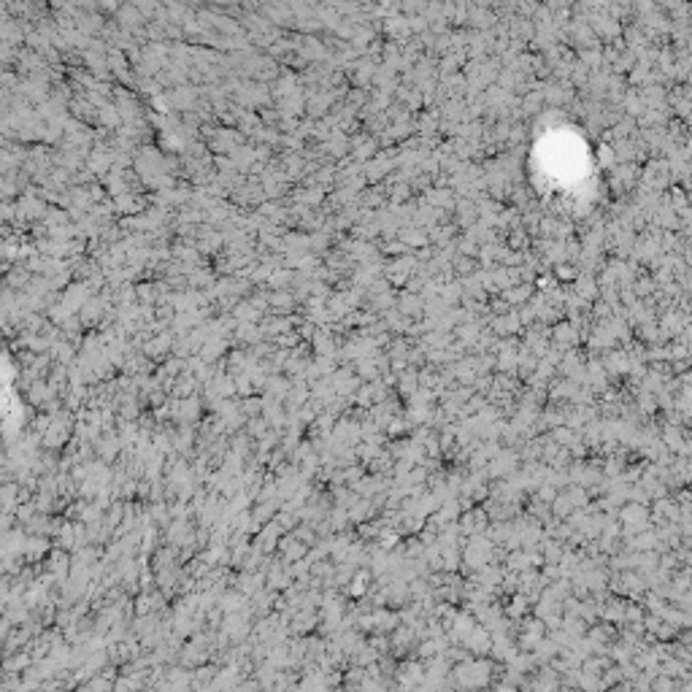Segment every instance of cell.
Here are the masks:
<instances>
[{"label": "cell", "mask_w": 692, "mask_h": 692, "mask_svg": "<svg viewBox=\"0 0 692 692\" xmlns=\"http://www.w3.org/2000/svg\"><path fill=\"white\" fill-rule=\"evenodd\" d=\"M487 665H468V668H460L457 671V682L463 687H476V684H484L487 682Z\"/></svg>", "instance_id": "obj_1"}]
</instances>
